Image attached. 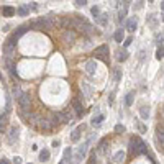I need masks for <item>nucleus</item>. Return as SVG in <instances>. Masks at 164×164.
<instances>
[{
	"label": "nucleus",
	"mask_w": 164,
	"mask_h": 164,
	"mask_svg": "<svg viewBox=\"0 0 164 164\" xmlns=\"http://www.w3.org/2000/svg\"><path fill=\"white\" fill-rule=\"evenodd\" d=\"M148 153V148L145 145V141L141 140L140 136H131L130 140V154L131 156H140V154H146Z\"/></svg>",
	"instance_id": "1"
},
{
	"label": "nucleus",
	"mask_w": 164,
	"mask_h": 164,
	"mask_svg": "<svg viewBox=\"0 0 164 164\" xmlns=\"http://www.w3.org/2000/svg\"><path fill=\"white\" fill-rule=\"evenodd\" d=\"M17 41L18 40L13 36V34H10L8 40L3 43V54L7 56V58H12V56H13V53H15V48H17Z\"/></svg>",
	"instance_id": "2"
},
{
	"label": "nucleus",
	"mask_w": 164,
	"mask_h": 164,
	"mask_svg": "<svg viewBox=\"0 0 164 164\" xmlns=\"http://www.w3.org/2000/svg\"><path fill=\"white\" fill-rule=\"evenodd\" d=\"M17 100H18V105H20V110H28L30 102H31V97H30V94H28V92H21Z\"/></svg>",
	"instance_id": "3"
},
{
	"label": "nucleus",
	"mask_w": 164,
	"mask_h": 164,
	"mask_svg": "<svg viewBox=\"0 0 164 164\" xmlns=\"http://www.w3.org/2000/svg\"><path fill=\"white\" fill-rule=\"evenodd\" d=\"M72 108H74V112H76L77 117H82L84 113H85L84 105H82V102L79 100V98H72Z\"/></svg>",
	"instance_id": "4"
},
{
	"label": "nucleus",
	"mask_w": 164,
	"mask_h": 164,
	"mask_svg": "<svg viewBox=\"0 0 164 164\" xmlns=\"http://www.w3.org/2000/svg\"><path fill=\"white\" fill-rule=\"evenodd\" d=\"M94 56H95V58H100V59H105V56H108V46H107V45H102V46L95 48Z\"/></svg>",
	"instance_id": "5"
},
{
	"label": "nucleus",
	"mask_w": 164,
	"mask_h": 164,
	"mask_svg": "<svg viewBox=\"0 0 164 164\" xmlns=\"http://www.w3.org/2000/svg\"><path fill=\"white\" fill-rule=\"evenodd\" d=\"M156 143H158L159 149L162 151V145H164V131H162V125H158V128H156Z\"/></svg>",
	"instance_id": "6"
},
{
	"label": "nucleus",
	"mask_w": 164,
	"mask_h": 164,
	"mask_svg": "<svg viewBox=\"0 0 164 164\" xmlns=\"http://www.w3.org/2000/svg\"><path fill=\"white\" fill-rule=\"evenodd\" d=\"M90 141H92V138H90V140H87V141H85V143L79 148V151H77V154H76V161H81V159L84 158V156L87 154V148H89V145H90Z\"/></svg>",
	"instance_id": "7"
},
{
	"label": "nucleus",
	"mask_w": 164,
	"mask_h": 164,
	"mask_svg": "<svg viewBox=\"0 0 164 164\" xmlns=\"http://www.w3.org/2000/svg\"><path fill=\"white\" fill-rule=\"evenodd\" d=\"M62 41L66 43V45H72V43L76 41V33L72 30H66L62 34Z\"/></svg>",
	"instance_id": "8"
},
{
	"label": "nucleus",
	"mask_w": 164,
	"mask_h": 164,
	"mask_svg": "<svg viewBox=\"0 0 164 164\" xmlns=\"http://www.w3.org/2000/svg\"><path fill=\"white\" fill-rule=\"evenodd\" d=\"M107 146H108V138H102L100 141H98V145H97V154H103L107 153Z\"/></svg>",
	"instance_id": "9"
},
{
	"label": "nucleus",
	"mask_w": 164,
	"mask_h": 164,
	"mask_svg": "<svg viewBox=\"0 0 164 164\" xmlns=\"http://www.w3.org/2000/svg\"><path fill=\"white\" fill-rule=\"evenodd\" d=\"M38 126H40V130H43V131H51L53 130V126H51V123H49L48 118H40L38 120Z\"/></svg>",
	"instance_id": "10"
},
{
	"label": "nucleus",
	"mask_w": 164,
	"mask_h": 164,
	"mask_svg": "<svg viewBox=\"0 0 164 164\" xmlns=\"http://www.w3.org/2000/svg\"><path fill=\"white\" fill-rule=\"evenodd\" d=\"M18 128L17 126H13V128H10V133H8V138H7V141H8L10 145H15V141L18 140Z\"/></svg>",
	"instance_id": "11"
},
{
	"label": "nucleus",
	"mask_w": 164,
	"mask_h": 164,
	"mask_svg": "<svg viewBox=\"0 0 164 164\" xmlns=\"http://www.w3.org/2000/svg\"><path fill=\"white\" fill-rule=\"evenodd\" d=\"M7 67H8V72L13 76V77H18V71H17V64L13 62L10 58H7Z\"/></svg>",
	"instance_id": "12"
},
{
	"label": "nucleus",
	"mask_w": 164,
	"mask_h": 164,
	"mask_svg": "<svg viewBox=\"0 0 164 164\" xmlns=\"http://www.w3.org/2000/svg\"><path fill=\"white\" fill-rule=\"evenodd\" d=\"M71 159H72V149L66 148L64 149V156H62V161L59 164H71Z\"/></svg>",
	"instance_id": "13"
},
{
	"label": "nucleus",
	"mask_w": 164,
	"mask_h": 164,
	"mask_svg": "<svg viewBox=\"0 0 164 164\" xmlns=\"http://www.w3.org/2000/svg\"><path fill=\"white\" fill-rule=\"evenodd\" d=\"M0 13H2L3 17H13L15 15V8H13V7H2V8H0Z\"/></svg>",
	"instance_id": "14"
},
{
	"label": "nucleus",
	"mask_w": 164,
	"mask_h": 164,
	"mask_svg": "<svg viewBox=\"0 0 164 164\" xmlns=\"http://www.w3.org/2000/svg\"><path fill=\"white\" fill-rule=\"evenodd\" d=\"M28 28H30V25H21V26H18V28H17V31H15V33H12V34L18 40V38L21 36V34H25V33L28 31Z\"/></svg>",
	"instance_id": "15"
},
{
	"label": "nucleus",
	"mask_w": 164,
	"mask_h": 164,
	"mask_svg": "<svg viewBox=\"0 0 164 164\" xmlns=\"http://www.w3.org/2000/svg\"><path fill=\"white\" fill-rule=\"evenodd\" d=\"M15 13L20 15V17H28V15H30V8H28V5H21V7H18V8L15 10Z\"/></svg>",
	"instance_id": "16"
},
{
	"label": "nucleus",
	"mask_w": 164,
	"mask_h": 164,
	"mask_svg": "<svg viewBox=\"0 0 164 164\" xmlns=\"http://www.w3.org/2000/svg\"><path fill=\"white\" fill-rule=\"evenodd\" d=\"M82 130H84V128L79 126V128H76V130L72 131V135H71V140H72L74 143H77V141L81 140V133H82Z\"/></svg>",
	"instance_id": "17"
},
{
	"label": "nucleus",
	"mask_w": 164,
	"mask_h": 164,
	"mask_svg": "<svg viewBox=\"0 0 164 164\" xmlns=\"http://www.w3.org/2000/svg\"><path fill=\"white\" fill-rule=\"evenodd\" d=\"M103 115H102V113H97V117H94V118H92V126H95V128H98V126H100L102 125V122H103Z\"/></svg>",
	"instance_id": "18"
},
{
	"label": "nucleus",
	"mask_w": 164,
	"mask_h": 164,
	"mask_svg": "<svg viewBox=\"0 0 164 164\" xmlns=\"http://www.w3.org/2000/svg\"><path fill=\"white\" fill-rule=\"evenodd\" d=\"M7 123H8V117H7V115H0V133L5 131Z\"/></svg>",
	"instance_id": "19"
},
{
	"label": "nucleus",
	"mask_w": 164,
	"mask_h": 164,
	"mask_svg": "<svg viewBox=\"0 0 164 164\" xmlns=\"http://www.w3.org/2000/svg\"><path fill=\"white\" fill-rule=\"evenodd\" d=\"M113 38H115L117 43H122V41L125 40V31H123V30H117L115 34H113Z\"/></svg>",
	"instance_id": "20"
},
{
	"label": "nucleus",
	"mask_w": 164,
	"mask_h": 164,
	"mask_svg": "<svg viewBox=\"0 0 164 164\" xmlns=\"http://www.w3.org/2000/svg\"><path fill=\"white\" fill-rule=\"evenodd\" d=\"M126 30H128V31H131V33L136 30V20H135V18L128 20V21H126Z\"/></svg>",
	"instance_id": "21"
},
{
	"label": "nucleus",
	"mask_w": 164,
	"mask_h": 164,
	"mask_svg": "<svg viewBox=\"0 0 164 164\" xmlns=\"http://www.w3.org/2000/svg\"><path fill=\"white\" fill-rule=\"evenodd\" d=\"M123 159H125V153L123 151H117L115 156H113V162H117V164H120Z\"/></svg>",
	"instance_id": "22"
},
{
	"label": "nucleus",
	"mask_w": 164,
	"mask_h": 164,
	"mask_svg": "<svg viewBox=\"0 0 164 164\" xmlns=\"http://www.w3.org/2000/svg\"><path fill=\"white\" fill-rule=\"evenodd\" d=\"M133 98H135V94H133V92H128L126 97H125V105L126 107H131L133 105Z\"/></svg>",
	"instance_id": "23"
},
{
	"label": "nucleus",
	"mask_w": 164,
	"mask_h": 164,
	"mask_svg": "<svg viewBox=\"0 0 164 164\" xmlns=\"http://www.w3.org/2000/svg\"><path fill=\"white\" fill-rule=\"evenodd\" d=\"M49 156H51V153H49V149H43V151L40 153V161H48L49 159Z\"/></svg>",
	"instance_id": "24"
},
{
	"label": "nucleus",
	"mask_w": 164,
	"mask_h": 164,
	"mask_svg": "<svg viewBox=\"0 0 164 164\" xmlns=\"http://www.w3.org/2000/svg\"><path fill=\"white\" fill-rule=\"evenodd\" d=\"M95 23L105 26L107 25V15H98V17H95Z\"/></svg>",
	"instance_id": "25"
},
{
	"label": "nucleus",
	"mask_w": 164,
	"mask_h": 164,
	"mask_svg": "<svg viewBox=\"0 0 164 164\" xmlns=\"http://www.w3.org/2000/svg\"><path fill=\"white\" fill-rule=\"evenodd\" d=\"M85 69H87L89 74H94V69H95V61H89L85 64Z\"/></svg>",
	"instance_id": "26"
},
{
	"label": "nucleus",
	"mask_w": 164,
	"mask_h": 164,
	"mask_svg": "<svg viewBox=\"0 0 164 164\" xmlns=\"http://www.w3.org/2000/svg\"><path fill=\"white\" fill-rule=\"evenodd\" d=\"M140 113H141V117H143V118H148V115H149V108H148L146 105H143V107L140 108Z\"/></svg>",
	"instance_id": "27"
},
{
	"label": "nucleus",
	"mask_w": 164,
	"mask_h": 164,
	"mask_svg": "<svg viewBox=\"0 0 164 164\" xmlns=\"http://www.w3.org/2000/svg\"><path fill=\"white\" fill-rule=\"evenodd\" d=\"M162 56H164V49H162V46H159L158 49H156V59L161 61V59H162Z\"/></svg>",
	"instance_id": "28"
},
{
	"label": "nucleus",
	"mask_w": 164,
	"mask_h": 164,
	"mask_svg": "<svg viewBox=\"0 0 164 164\" xmlns=\"http://www.w3.org/2000/svg\"><path fill=\"white\" fill-rule=\"evenodd\" d=\"M126 59H128V53L126 51H120L118 53V61L122 62V61H126Z\"/></svg>",
	"instance_id": "29"
},
{
	"label": "nucleus",
	"mask_w": 164,
	"mask_h": 164,
	"mask_svg": "<svg viewBox=\"0 0 164 164\" xmlns=\"http://www.w3.org/2000/svg\"><path fill=\"white\" fill-rule=\"evenodd\" d=\"M126 10H128V8H125V7H123L122 10H120V13H118V20H120V21L125 20V17H126Z\"/></svg>",
	"instance_id": "30"
},
{
	"label": "nucleus",
	"mask_w": 164,
	"mask_h": 164,
	"mask_svg": "<svg viewBox=\"0 0 164 164\" xmlns=\"http://www.w3.org/2000/svg\"><path fill=\"white\" fill-rule=\"evenodd\" d=\"M89 164H98V161H97V153L94 151L90 154V159H89Z\"/></svg>",
	"instance_id": "31"
},
{
	"label": "nucleus",
	"mask_w": 164,
	"mask_h": 164,
	"mask_svg": "<svg viewBox=\"0 0 164 164\" xmlns=\"http://www.w3.org/2000/svg\"><path fill=\"white\" fill-rule=\"evenodd\" d=\"M115 133H117V135L125 133V126H123V125H117V126H115Z\"/></svg>",
	"instance_id": "32"
},
{
	"label": "nucleus",
	"mask_w": 164,
	"mask_h": 164,
	"mask_svg": "<svg viewBox=\"0 0 164 164\" xmlns=\"http://www.w3.org/2000/svg\"><path fill=\"white\" fill-rule=\"evenodd\" d=\"M92 15H94V17H98V15H100V8H98V7H92Z\"/></svg>",
	"instance_id": "33"
},
{
	"label": "nucleus",
	"mask_w": 164,
	"mask_h": 164,
	"mask_svg": "<svg viewBox=\"0 0 164 164\" xmlns=\"http://www.w3.org/2000/svg\"><path fill=\"white\" fill-rule=\"evenodd\" d=\"M156 45H158V48H159V46H162V33H161V34H158V38H156Z\"/></svg>",
	"instance_id": "34"
},
{
	"label": "nucleus",
	"mask_w": 164,
	"mask_h": 164,
	"mask_svg": "<svg viewBox=\"0 0 164 164\" xmlns=\"http://www.w3.org/2000/svg\"><path fill=\"white\" fill-rule=\"evenodd\" d=\"M20 94H21V90H20L18 85H17V87H13V95H15V97L18 98V97H20Z\"/></svg>",
	"instance_id": "35"
},
{
	"label": "nucleus",
	"mask_w": 164,
	"mask_h": 164,
	"mask_svg": "<svg viewBox=\"0 0 164 164\" xmlns=\"http://www.w3.org/2000/svg\"><path fill=\"white\" fill-rule=\"evenodd\" d=\"M74 3H76L77 7H84L85 3H87V0H74Z\"/></svg>",
	"instance_id": "36"
},
{
	"label": "nucleus",
	"mask_w": 164,
	"mask_h": 164,
	"mask_svg": "<svg viewBox=\"0 0 164 164\" xmlns=\"http://www.w3.org/2000/svg\"><path fill=\"white\" fill-rule=\"evenodd\" d=\"M131 43H133V38L130 36V38H126V40H125V43H123V46H125V48H128V46H130V45H131Z\"/></svg>",
	"instance_id": "37"
},
{
	"label": "nucleus",
	"mask_w": 164,
	"mask_h": 164,
	"mask_svg": "<svg viewBox=\"0 0 164 164\" xmlns=\"http://www.w3.org/2000/svg\"><path fill=\"white\" fill-rule=\"evenodd\" d=\"M141 7H143V2H141V0H138V2H136V5H135V10H140Z\"/></svg>",
	"instance_id": "38"
},
{
	"label": "nucleus",
	"mask_w": 164,
	"mask_h": 164,
	"mask_svg": "<svg viewBox=\"0 0 164 164\" xmlns=\"http://www.w3.org/2000/svg\"><path fill=\"white\" fill-rule=\"evenodd\" d=\"M59 145H61V141H59V140H54V141H53V148H58Z\"/></svg>",
	"instance_id": "39"
},
{
	"label": "nucleus",
	"mask_w": 164,
	"mask_h": 164,
	"mask_svg": "<svg viewBox=\"0 0 164 164\" xmlns=\"http://www.w3.org/2000/svg\"><path fill=\"white\" fill-rule=\"evenodd\" d=\"M0 164H10V161L7 158H2V159H0Z\"/></svg>",
	"instance_id": "40"
},
{
	"label": "nucleus",
	"mask_w": 164,
	"mask_h": 164,
	"mask_svg": "<svg viewBox=\"0 0 164 164\" xmlns=\"http://www.w3.org/2000/svg\"><path fill=\"white\" fill-rule=\"evenodd\" d=\"M115 77H117V81H120V79H122V72H120V71H117V72H115Z\"/></svg>",
	"instance_id": "41"
},
{
	"label": "nucleus",
	"mask_w": 164,
	"mask_h": 164,
	"mask_svg": "<svg viewBox=\"0 0 164 164\" xmlns=\"http://www.w3.org/2000/svg\"><path fill=\"white\" fill-rule=\"evenodd\" d=\"M13 162H15V164H20V162H21V158H18V156H17V158L13 159Z\"/></svg>",
	"instance_id": "42"
},
{
	"label": "nucleus",
	"mask_w": 164,
	"mask_h": 164,
	"mask_svg": "<svg viewBox=\"0 0 164 164\" xmlns=\"http://www.w3.org/2000/svg\"><path fill=\"white\" fill-rule=\"evenodd\" d=\"M108 103H110V105L113 103V94H110V97H108Z\"/></svg>",
	"instance_id": "43"
},
{
	"label": "nucleus",
	"mask_w": 164,
	"mask_h": 164,
	"mask_svg": "<svg viewBox=\"0 0 164 164\" xmlns=\"http://www.w3.org/2000/svg\"><path fill=\"white\" fill-rule=\"evenodd\" d=\"M151 2H153V0H151Z\"/></svg>",
	"instance_id": "44"
}]
</instances>
